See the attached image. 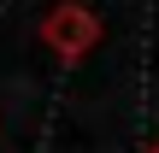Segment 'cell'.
<instances>
[{"mask_svg": "<svg viewBox=\"0 0 159 153\" xmlns=\"http://www.w3.org/2000/svg\"><path fill=\"white\" fill-rule=\"evenodd\" d=\"M41 41H47L59 59H89L94 41H100V18H94L89 6L65 0V6H53V12L41 18Z\"/></svg>", "mask_w": 159, "mask_h": 153, "instance_id": "1", "label": "cell"}, {"mask_svg": "<svg viewBox=\"0 0 159 153\" xmlns=\"http://www.w3.org/2000/svg\"><path fill=\"white\" fill-rule=\"evenodd\" d=\"M153 153H159V142H153Z\"/></svg>", "mask_w": 159, "mask_h": 153, "instance_id": "2", "label": "cell"}]
</instances>
